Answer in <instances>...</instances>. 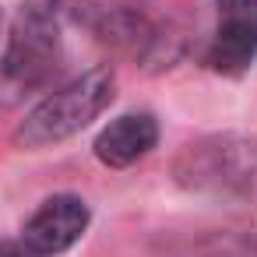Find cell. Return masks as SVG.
I'll use <instances>...</instances> for the list:
<instances>
[{
	"label": "cell",
	"mask_w": 257,
	"mask_h": 257,
	"mask_svg": "<svg viewBox=\"0 0 257 257\" xmlns=\"http://www.w3.org/2000/svg\"><path fill=\"white\" fill-rule=\"evenodd\" d=\"M113 71L109 67H92L81 78L67 81L64 88L50 92L46 99H39L25 120L15 131V145L22 148H46L57 145L78 131H85L109 102H113Z\"/></svg>",
	"instance_id": "cell-1"
},
{
	"label": "cell",
	"mask_w": 257,
	"mask_h": 257,
	"mask_svg": "<svg viewBox=\"0 0 257 257\" xmlns=\"http://www.w3.org/2000/svg\"><path fill=\"white\" fill-rule=\"evenodd\" d=\"M176 183L197 194H236L257 176V141L236 134H211L190 141L176 155Z\"/></svg>",
	"instance_id": "cell-2"
},
{
	"label": "cell",
	"mask_w": 257,
	"mask_h": 257,
	"mask_svg": "<svg viewBox=\"0 0 257 257\" xmlns=\"http://www.w3.org/2000/svg\"><path fill=\"white\" fill-rule=\"evenodd\" d=\"M60 64V29L50 22H39L32 15H22L8 50L0 57V99L22 102L29 92L43 88Z\"/></svg>",
	"instance_id": "cell-3"
},
{
	"label": "cell",
	"mask_w": 257,
	"mask_h": 257,
	"mask_svg": "<svg viewBox=\"0 0 257 257\" xmlns=\"http://www.w3.org/2000/svg\"><path fill=\"white\" fill-rule=\"evenodd\" d=\"M257 57V0H218V29L204 64L225 78H239Z\"/></svg>",
	"instance_id": "cell-4"
},
{
	"label": "cell",
	"mask_w": 257,
	"mask_h": 257,
	"mask_svg": "<svg viewBox=\"0 0 257 257\" xmlns=\"http://www.w3.org/2000/svg\"><path fill=\"white\" fill-rule=\"evenodd\" d=\"M88 204L74 194H57V197H46L32 218L25 222L22 229V239L25 246L36 253V257H53V253H64L71 250L81 232L88 229Z\"/></svg>",
	"instance_id": "cell-5"
},
{
	"label": "cell",
	"mask_w": 257,
	"mask_h": 257,
	"mask_svg": "<svg viewBox=\"0 0 257 257\" xmlns=\"http://www.w3.org/2000/svg\"><path fill=\"white\" fill-rule=\"evenodd\" d=\"M159 141V123L152 113H123L113 123H106L95 138V159L109 169L134 166L145 159Z\"/></svg>",
	"instance_id": "cell-6"
},
{
	"label": "cell",
	"mask_w": 257,
	"mask_h": 257,
	"mask_svg": "<svg viewBox=\"0 0 257 257\" xmlns=\"http://www.w3.org/2000/svg\"><path fill=\"white\" fill-rule=\"evenodd\" d=\"M81 4H85V0H25L22 15H32L39 22H50V25L64 29V22L81 18Z\"/></svg>",
	"instance_id": "cell-7"
},
{
	"label": "cell",
	"mask_w": 257,
	"mask_h": 257,
	"mask_svg": "<svg viewBox=\"0 0 257 257\" xmlns=\"http://www.w3.org/2000/svg\"><path fill=\"white\" fill-rule=\"evenodd\" d=\"M0 257H36V253L25 246V239L22 243H8L4 239V243H0Z\"/></svg>",
	"instance_id": "cell-8"
}]
</instances>
